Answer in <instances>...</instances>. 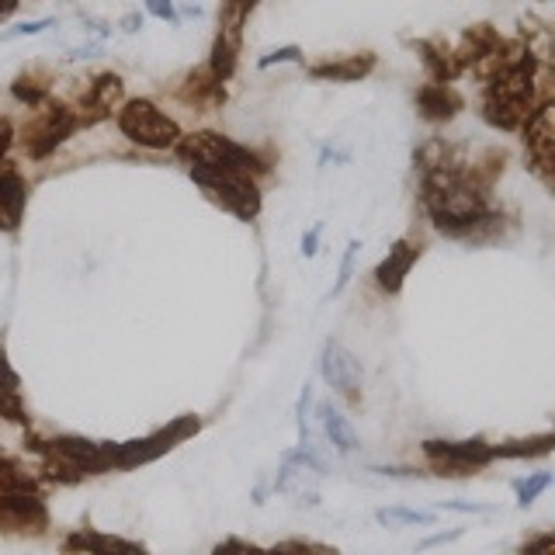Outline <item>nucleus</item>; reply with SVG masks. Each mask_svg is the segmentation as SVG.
<instances>
[{
    "mask_svg": "<svg viewBox=\"0 0 555 555\" xmlns=\"http://www.w3.org/2000/svg\"><path fill=\"white\" fill-rule=\"evenodd\" d=\"M493 188L496 184L486 181L468 156L462 167L416 178V202L438 236L465 247H490L517 230V216L496 202Z\"/></svg>",
    "mask_w": 555,
    "mask_h": 555,
    "instance_id": "nucleus-1",
    "label": "nucleus"
},
{
    "mask_svg": "<svg viewBox=\"0 0 555 555\" xmlns=\"http://www.w3.org/2000/svg\"><path fill=\"white\" fill-rule=\"evenodd\" d=\"M538 63L520 46L517 56L500 69L493 80L479 83V118L493 132L517 135L538 108Z\"/></svg>",
    "mask_w": 555,
    "mask_h": 555,
    "instance_id": "nucleus-2",
    "label": "nucleus"
},
{
    "mask_svg": "<svg viewBox=\"0 0 555 555\" xmlns=\"http://www.w3.org/2000/svg\"><path fill=\"white\" fill-rule=\"evenodd\" d=\"M184 164H208V167H222V170H236L247 173L254 181H264L274 173L278 156L271 150L260 146H243L236 139L212 132V129H198V132H184V139L173 150Z\"/></svg>",
    "mask_w": 555,
    "mask_h": 555,
    "instance_id": "nucleus-3",
    "label": "nucleus"
},
{
    "mask_svg": "<svg viewBox=\"0 0 555 555\" xmlns=\"http://www.w3.org/2000/svg\"><path fill=\"white\" fill-rule=\"evenodd\" d=\"M188 178L195 181L202 195L219 205L222 212H230L240 222H257L264 212V195H260V181L247 173L208 167V164H188Z\"/></svg>",
    "mask_w": 555,
    "mask_h": 555,
    "instance_id": "nucleus-4",
    "label": "nucleus"
},
{
    "mask_svg": "<svg viewBox=\"0 0 555 555\" xmlns=\"http://www.w3.org/2000/svg\"><path fill=\"white\" fill-rule=\"evenodd\" d=\"M118 132L129 139L139 150H153V153H167L178 150V143L184 139L181 121L167 115L160 104L150 98H129L115 115Z\"/></svg>",
    "mask_w": 555,
    "mask_h": 555,
    "instance_id": "nucleus-5",
    "label": "nucleus"
},
{
    "mask_svg": "<svg viewBox=\"0 0 555 555\" xmlns=\"http://www.w3.org/2000/svg\"><path fill=\"white\" fill-rule=\"evenodd\" d=\"M517 49H520L517 35L507 39V35H500V28H493L490 22H476L459 35L455 56L462 66V77H473V80L486 83L517 56Z\"/></svg>",
    "mask_w": 555,
    "mask_h": 555,
    "instance_id": "nucleus-6",
    "label": "nucleus"
},
{
    "mask_svg": "<svg viewBox=\"0 0 555 555\" xmlns=\"http://www.w3.org/2000/svg\"><path fill=\"white\" fill-rule=\"evenodd\" d=\"M202 430L198 416H173V421L160 430L146 434V438H135V441H108V468L112 473H126V468H139V465H150L156 459H164L167 451H173L178 444H184L188 438H195Z\"/></svg>",
    "mask_w": 555,
    "mask_h": 555,
    "instance_id": "nucleus-7",
    "label": "nucleus"
},
{
    "mask_svg": "<svg viewBox=\"0 0 555 555\" xmlns=\"http://www.w3.org/2000/svg\"><path fill=\"white\" fill-rule=\"evenodd\" d=\"M80 115L74 104H66V101H46L42 108H35L31 118L25 121V129H22V150L28 160H46V156L56 153L69 135L80 132Z\"/></svg>",
    "mask_w": 555,
    "mask_h": 555,
    "instance_id": "nucleus-8",
    "label": "nucleus"
},
{
    "mask_svg": "<svg viewBox=\"0 0 555 555\" xmlns=\"http://www.w3.org/2000/svg\"><path fill=\"white\" fill-rule=\"evenodd\" d=\"M421 455L430 468V476L465 479V476H476L496 462V444L482 441V438H465V441L427 438L421 444Z\"/></svg>",
    "mask_w": 555,
    "mask_h": 555,
    "instance_id": "nucleus-9",
    "label": "nucleus"
},
{
    "mask_svg": "<svg viewBox=\"0 0 555 555\" xmlns=\"http://www.w3.org/2000/svg\"><path fill=\"white\" fill-rule=\"evenodd\" d=\"M525 146V164L555 195V101L538 104L528 126L517 132Z\"/></svg>",
    "mask_w": 555,
    "mask_h": 555,
    "instance_id": "nucleus-10",
    "label": "nucleus"
},
{
    "mask_svg": "<svg viewBox=\"0 0 555 555\" xmlns=\"http://www.w3.org/2000/svg\"><path fill=\"white\" fill-rule=\"evenodd\" d=\"M126 80H121L115 69H104V74H94L83 83V91L77 94L74 108L80 115L83 129H94L101 121H108L112 115H118V108L126 104Z\"/></svg>",
    "mask_w": 555,
    "mask_h": 555,
    "instance_id": "nucleus-11",
    "label": "nucleus"
},
{
    "mask_svg": "<svg viewBox=\"0 0 555 555\" xmlns=\"http://www.w3.org/2000/svg\"><path fill=\"white\" fill-rule=\"evenodd\" d=\"M320 375L330 389H334L347 406H361L364 399V369L354 358V351H347L340 340L330 337L320 351Z\"/></svg>",
    "mask_w": 555,
    "mask_h": 555,
    "instance_id": "nucleus-12",
    "label": "nucleus"
},
{
    "mask_svg": "<svg viewBox=\"0 0 555 555\" xmlns=\"http://www.w3.org/2000/svg\"><path fill=\"white\" fill-rule=\"evenodd\" d=\"M309 80L317 83H361L378 69V52L358 49V52H340V56H323L302 66Z\"/></svg>",
    "mask_w": 555,
    "mask_h": 555,
    "instance_id": "nucleus-13",
    "label": "nucleus"
},
{
    "mask_svg": "<svg viewBox=\"0 0 555 555\" xmlns=\"http://www.w3.org/2000/svg\"><path fill=\"white\" fill-rule=\"evenodd\" d=\"M424 257V240L416 236H399L389 254L378 260L375 271H372V282L382 295H389V299H396L399 292H403L410 271L416 268V260Z\"/></svg>",
    "mask_w": 555,
    "mask_h": 555,
    "instance_id": "nucleus-14",
    "label": "nucleus"
},
{
    "mask_svg": "<svg viewBox=\"0 0 555 555\" xmlns=\"http://www.w3.org/2000/svg\"><path fill=\"white\" fill-rule=\"evenodd\" d=\"M413 108L427 126H448L465 112V94L455 83H438V80H424L416 83L413 91Z\"/></svg>",
    "mask_w": 555,
    "mask_h": 555,
    "instance_id": "nucleus-15",
    "label": "nucleus"
},
{
    "mask_svg": "<svg viewBox=\"0 0 555 555\" xmlns=\"http://www.w3.org/2000/svg\"><path fill=\"white\" fill-rule=\"evenodd\" d=\"M410 46L416 52V63H421V69H424V80H438V83H459L462 80L455 42L441 39V35H427V39H413Z\"/></svg>",
    "mask_w": 555,
    "mask_h": 555,
    "instance_id": "nucleus-16",
    "label": "nucleus"
},
{
    "mask_svg": "<svg viewBox=\"0 0 555 555\" xmlns=\"http://www.w3.org/2000/svg\"><path fill=\"white\" fill-rule=\"evenodd\" d=\"M49 528V507L42 493L0 500V531L14 534H42Z\"/></svg>",
    "mask_w": 555,
    "mask_h": 555,
    "instance_id": "nucleus-17",
    "label": "nucleus"
},
{
    "mask_svg": "<svg viewBox=\"0 0 555 555\" xmlns=\"http://www.w3.org/2000/svg\"><path fill=\"white\" fill-rule=\"evenodd\" d=\"M465 160H468V150L462 143H455V139L427 135L413 150V173H416V178H424V173H438V170L462 167Z\"/></svg>",
    "mask_w": 555,
    "mask_h": 555,
    "instance_id": "nucleus-18",
    "label": "nucleus"
},
{
    "mask_svg": "<svg viewBox=\"0 0 555 555\" xmlns=\"http://www.w3.org/2000/svg\"><path fill=\"white\" fill-rule=\"evenodd\" d=\"M28 208V181L25 173L4 164L0 167V233H17Z\"/></svg>",
    "mask_w": 555,
    "mask_h": 555,
    "instance_id": "nucleus-19",
    "label": "nucleus"
},
{
    "mask_svg": "<svg viewBox=\"0 0 555 555\" xmlns=\"http://www.w3.org/2000/svg\"><path fill=\"white\" fill-rule=\"evenodd\" d=\"M66 555H150L143 542H129L118 534H101L94 528H80L66 538Z\"/></svg>",
    "mask_w": 555,
    "mask_h": 555,
    "instance_id": "nucleus-20",
    "label": "nucleus"
},
{
    "mask_svg": "<svg viewBox=\"0 0 555 555\" xmlns=\"http://www.w3.org/2000/svg\"><path fill=\"white\" fill-rule=\"evenodd\" d=\"M178 98L191 108H205V112H216L225 104V83L212 74L208 66H195L191 74L181 80L178 87Z\"/></svg>",
    "mask_w": 555,
    "mask_h": 555,
    "instance_id": "nucleus-21",
    "label": "nucleus"
},
{
    "mask_svg": "<svg viewBox=\"0 0 555 555\" xmlns=\"http://www.w3.org/2000/svg\"><path fill=\"white\" fill-rule=\"evenodd\" d=\"M517 42L528 49V56L538 66H555V25L542 22V17H520V28H517Z\"/></svg>",
    "mask_w": 555,
    "mask_h": 555,
    "instance_id": "nucleus-22",
    "label": "nucleus"
},
{
    "mask_svg": "<svg viewBox=\"0 0 555 555\" xmlns=\"http://www.w3.org/2000/svg\"><path fill=\"white\" fill-rule=\"evenodd\" d=\"M317 416H320V427L326 434V441L334 444V451H340V455H351V451H358V444H361L358 430H354V424L347 421V416L334 403H320Z\"/></svg>",
    "mask_w": 555,
    "mask_h": 555,
    "instance_id": "nucleus-23",
    "label": "nucleus"
},
{
    "mask_svg": "<svg viewBox=\"0 0 555 555\" xmlns=\"http://www.w3.org/2000/svg\"><path fill=\"white\" fill-rule=\"evenodd\" d=\"M552 451H555V427L545 434H531V438L496 444V462H531V459L552 455Z\"/></svg>",
    "mask_w": 555,
    "mask_h": 555,
    "instance_id": "nucleus-24",
    "label": "nucleus"
},
{
    "mask_svg": "<svg viewBox=\"0 0 555 555\" xmlns=\"http://www.w3.org/2000/svg\"><path fill=\"white\" fill-rule=\"evenodd\" d=\"M260 8V0H219V28L216 35L243 46V28H247L250 14Z\"/></svg>",
    "mask_w": 555,
    "mask_h": 555,
    "instance_id": "nucleus-25",
    "label": "nucleus"
},
{
    "mask_svg": "<svg viewBox=\"0 0 555 555\" xmlns=\"http://www.w3.org/2000/svg\"><path fill=\"white\" fill-rule=\"evenodd\" d=\"M25 493H42L39 476L28 473L22 462H14L8 455H0V500L8 496H25Z\"/></svg>",
    "mask_w": 555,
    "mask_h": 555,
    "instance_id": "nucleus-26",
    "label": "nucleus"
},
{
    "mask_svg": "<svg viewBox=\"0 0 555 555\" xmlns=\"http://www.w3.org/2000/svg\"><path fill=\"white\" fill-rule=\"evenodd\" d=\"M11 94H14L17 104H25L28 112H35V108H42L46 101H52V87H49L46 77H39L35 69H28V74H17L11 80Z\"/></svg>",
    "mask_w": 555,
    "mask_h": 555,
    "instance_id": "nucleus-27",
    "label": "nucleus"
},
{
    "mask_svg": "<svg viewBox=\"0 0 555 555\" xmlns=\"http://www.w3.org/2000/svg\"><path fill=\"white\" fill-rule=\"evenodd\" d=\"M240 42H230V39H222V35H216L212 39V49H208V69L222 80V83H230L233 74H236V66H240Z\"/></svg>",
    "mask_w": 555,
    "mask_h": 555,
    "instance_id": "nucleus-28",
    "label": "nucleus"
},
{
    "mask_svg": "<svg viewBox=\"0 0 555 555\" xmlns=\"http://www.w3.org/2000/svg\"><path fill=\"white\" fill-rule=\"evenodd\" d=\"M375 520L382 528H406V525H421V528H430L438 514L434 511H413V507H382L375 511Z\"/></svg>",
    "mask_w": 555,
    "mask_h": 555,
    "instance_id": "nucleus-29",
    "label": "nucleus"
},
{
    "mask_svg": "<svg viewBox=\"0 0 555 555\" xmlns=\"http://www.w3.org/2000/svg\"><path fill=\"white\" fill-rule=\"evenodd\" d=\"M552 482H555V476H552V473H528V476L514 479V496H517V507H520V511H528L531 503H534L538 496H542Z\"/></svg>",
    "mask_w": 555,
    "mask_h": 555,
    "instance_id": "nucleus-30",
    "label": "nucleus"
},
{
    "mask_svg": "<svg viewBox=\"0 0 555 555\" xmlns=\"http://www.w3.org/2000/svg\"><path fill=\"white\" fill-rule=\"evenodd\" d=\"M358 254H361V240H351L344 247V257H340V268H337V282L330 288V299H337V295L347 292V285L354 282V271H358Z\"/></svg>",
    "mask_w": 555,
    "mask_h": 555,
    "instance_id": "nucleus-31",
    "label": "nucleus"
},
{
    "mask_svg": "<svg viewBox=\"0 0 555 555\" xmlns=\"http://www.w3.org/2000/svg\"><path fill=\"white\" fill-rule=\"evenodd\" d=\"M0 421L17 424V427L31 424L28 406H25V399H22V389H4V392H0Z\"/></svg>",
    "mask_w": 555,
    "mask_h": 555,
    "instance_id": "nucleus-32",
    "label": "nucleus"
},
{
    "mask_svg": "<svg viewBox=\"0 0 555 555\" xmlns=\"http://www.w3.org/2000/svg\"><path fill=\"white\" fill-rule=\"evenodd\" d=\"M268 555H340V552L320 542H309V538H285V542L271 545Z\"/></svg>",
    "mask_w": 555,
    "mask_h": 555,
    "instance_id": "nucleus-33",
    "label": "nucleus"
},
{
    "mask_svg": "<svg viewBox=\"0 0 555 555\" xmlns=\"http://www.w3.org/2000/svg\"><path fill=\"white\" fill-rule=\"evenodd\" d=\"M282 63H295V66H306V52L299 46H282V49H271L268 56L257 60V69H271V66H282Z\"/></svg>",
    "mask_w": 555,
    "mask_h": 555,
    "instance_id": "nucleus-34",
    "label": "nucleus"
},
{
    "mask_svg": "<svg viewBox=\"0 0 555 555\" xmlns=\"http://www.w3.org/2000/svg\"><path fill=\"white\" fill-rule=\"evenodd\" d=\"M517 555H555V531L531 534L528 542L517 548Z\"/></svg>",
    "mask_w": 555,
    "mask_h": 555,
    "instance_id": "nucleus-35",
    "label": "nucleus"
},
{
    "mask_svg": "<svg viewBox=\"0 0 555 555\" xmlns=\"http://www.w3.org/2000/svg\"><path fill=\"white\" fill-rule=\"evenodd\" d=\"M212 555H268V548H260L254 542H243V538H225L212 548Z\"/></svg>",
    "mask_w": 555,
    "mask_h": 555,
    "instance_id": "nucleus-36",
    "label": "nucleus"
},
{
    "mask_svg": "<svg viewBox=\"0 0 555 555\" xmlns=\"http://www.w3.org/2000/svg\"><path fill=\"white\" fill-rule=\"evenodd\" d=\"M4 389H22V375L14 372V364L8 358V347L0 344V392Z\"/></svg>",
    "mask_w": 555,
    "mask_h": 555,
    "instance_id": "nucleus-37",
    "label": "nucleus"
},
{
    "mask_svg": "<svg viewBox=\"0 0 555 555\" xmlns=\"http://www.w3.org/2000/svg\"><path fill=\"white\" fill-rule=\"evenodd\" d=\"M465 531L462 528H451V531H438V534H430L424 538L421 545H416V552H430V548H441V545H451V542H459Z\"/></svg>",
    "mask_w": 555,
    "mask_h": 555,
    "instance_id": "nucleus-38",
    "label": "nucleus"
},
{
    "mask_svg": "<svg viewBox=\"0 0 555 555\" xmlns=\"http://www.w3.org/2000/svg\"><path fill=\"white\" fill-rule=\"evenodd\" d=\"M143 4L156 22H178V8H173V0H143Z\"/></svg>",
    "mask_w": 555,
    "mask_h": 555,
    "instance_id": "nucleus-39",
    "label": "nucleus"
},
{
    "mask_svg": "<svg viewBox=\"0 0 555 555\" xmlns=\"http://www.w3.org/2000/svg\"><path fill=\"white\" fill-rule=\"evenodd\" d=\"M14 139H17L14 121H11V118H0V167L8 164V153H11V146H14Z\"/></svg>",
    "mask_w": 555,
    "mask_h": 555,
    "instance_id": "nucleus-40",
    "label": "nucleus"
},
{
    "mask_svg": "<svg viewBox=\"0 0 555 555\" xmlns=\"http://www.w3.org/2000/svg\"><path fill=\"white\" fill-rule=\"evenodd\" d=\"M320 236H323V222L309 225V233H302V254L306 257H317L320 254Z\"/></svg>",
    "mask_w": 555,
    "mask_h": 555,
    "instance_id": "nucleus-41",
    "label": "nucleus"
},
{
    "mask_svg": "<svg viewBox=\"0 0 555 555\" xmlns=\"http://www.w3.org/2000/svg\"><path fill=\"white\" fill-rule=\"evenodd\" d=\"M441 511H455V514H493V507H486V503H459V500L441 503Z\"/></svg>",
    "mask_w": 555,
    "mask_h": 555,
    "instance_id": "nucleus-42",
    "label": "nucleus"
},
{
    "mask_svg": "<svg viewBox=\"0 0 555 555\" xmlns=\"http://www.w3.org/2000/svg\"><path fill=\"white\" fill-rule=\"evenodd\" d=\"M49 25H52V17H39V22H28V25H22V28L8 31L4 39H17V35H39V31H46Z\"/></svg>",
    "mask_w": 555,
    "mask_h": 555,
    "instance_id": "nucleus-43",
    "label": "nucleus"
},
{
    "mask_svg": "<svg viewBox=\"0 0 555 555\" xmlns=\"http://www.w3.org/2000/svg\"><path fill=\"white\" fill-rule=\"evenodd\" d=\"M17 8H22V0H0V25L11 22V17L17 14Z\"/></svg>",
    "mask_w": 555,
    "mask_h": 555,
    "instance_id": "nucleus-44",
    "label": "nucleus"
},
{
    "mask_svg": "<svg viewBox=\"0 0 555 555\" xmlns=\"http://www.w3.org/2000/svg\"><path fill=\"white\" fill-rule=\"evenodd\" d=\"M135 25H143L139 17H126V31H135Z\"/></svg>",
    "mask_w": 555,
    "mask_h": 555,
    "instance_id": "nucleus-45",
    "label": "nucleus"
}]
</instances>
